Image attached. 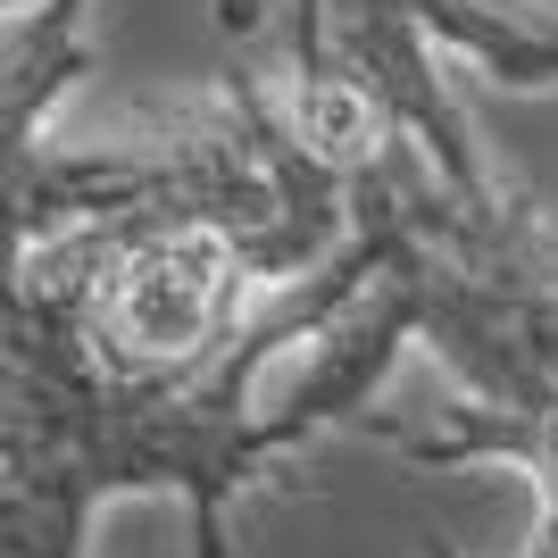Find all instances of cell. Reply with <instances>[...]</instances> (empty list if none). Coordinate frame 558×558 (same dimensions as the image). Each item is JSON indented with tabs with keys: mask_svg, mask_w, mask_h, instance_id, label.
Instances as JSON below:
<instances>
[{
	"mask_svg": "<svg viewBox=\"0 0 558 558\" xmlns=\"http://www.w3.org/2000/svg\"><path fill=\"white\" fill-rule=\"evenodd\" d=\"M375 258L350 242L333 267L283 283L209 367L117 384L100 375L75 292L50 276H9V558H84V525L117 492H175L192 509V558H226V509L317 425L292 409H251V375L283 342H326L367 301Z\"/></svg>",
	"mask_w": 558,
	"mask_h": 558,
	"instance_id": "obj_1",
	"label": "cell"
},
{
	"mask_svg": "<svg viewBox=\"0 0 558 558\" xmlns=\"http://www.w3.org/2000/svg\"><path fill=\"white\" fill-rule=\"evenodd\" d=\"M283 50H292V100H283L292 134H301L326 167L359 175V167L392 142V125H384L375 100L350 84L342 50H333V34H326V0H283Z\"/></svg>",
	"mask_w": 558,
	"mask_h": 558,
	"instance_id": "obj_5",
	"label": "cell"
},
{
	"mask_svg": "<svg viewBox=\"0 0 558 558\" xmlns=\"http://www.w3.org/2000/svg\"><path fill=\"white\" fill-rule=\"evenodd\" d=\"M326 34H333V50H342L350 84L375 100V117H384L392 134L417 142L425 159L442 167L450 192H466V201L500 192L484 175V150H475L466 109L450 100L442 68H434V43H425L400 9H384V0H326Z\"/></svg>",
	"mask_w": 558,
	"mask_h": 558,
	"instance_id": "obj_3",
	"label": "cell"
},
{
	"mask_svg": "<svg viewBox=\"0 0 558 558\" xmlns=\"http://www.w3.org/2000/svg\"><path fill=\"white\" fill-rule=\"evenodd\" d=\"M434 50H466L500 84H558V17L534 0H384Z\"/></svg>",
	"mask_w": 558,
	"mask_h": 558,
	"instance_id": "obj_6",
	"label": "cell"
},
{
	"mask_svg": "<svg viewBox=\"0 0 558 558\" xmlns=\"http://www.w3.org/2000/svg\"><path fill=\"white\" fill-rule=\"evenodd\" d=\"M25 276H50L75 292L84 342H93L100 375L117 384H150V375L209 367L233 333L251 326V267L233 251V233L201 226L184 209H142L109 217V226H75L59 242L17 251Z\"/></svg>",
	"mask_w": 558,
	"mask_h": 558,
	"instance_id": "obj_2",
	"label": "cell"
},
{
	"mask_svg": "<svg viewBox=\"0 0 558 558\" xmlns=\"http://www.w3.org/2000/svg\"><path fill=\"white\" fill-rule=\"evenodd\" d=\"M375 442H392L400 459L417 466H459V459H517L542 475V525H534V550L525 558H558V409L550 417H517V409H484V400H459L442 425H392V417H359ZM425 558H459L442 534L425 542Z\"/></svg>",
	"mask_w": 558,
	"mask_h": 558,
	"instance_id": "obj_4",
	"label": "cell"
}]
</instances>
